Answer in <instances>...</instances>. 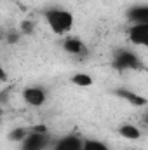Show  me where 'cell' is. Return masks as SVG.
Returning a JSON list of instances; mask_svg holds the SVG:
<instances>
[{
    "instance_id": "obj_1",
    "label": "cell",
    "mask_w": 148,
    "mask_h": 150,
    "mask_svg": "<svg viewBox=\"0 0 148 150\" xmlns=\"http://www.w3.org/2000/svg\"><path fill=\"white\" fill-rule=\"evenodd\" d=\"M44 18H45L47 26L52 30V33L61 35V37L72 32L75 23L73 14L66 9H47L44 12Z\"/></svg>"
},
{
    "instance_id": "obj_2",
    "label": "cell",
    "mask_w": 148,
    "mask_h": 150,
    "mask_svg": "<svg viewBox=\"0 0 148 150\" xmlns=\"http://www.w3.org/2000/svg\"><path fill=\"white\" fill-rule=\"evenodd\" d=\"M111 65H113V68L118 70V72H127V70L138 72V70H143V61L140 59V56H138L136 52H132V51H129V49H120V51L115 54Z\"/></svg>"
},
{
    "instance_id": "obj_3",
    "label": "cell",
    "mask_w": 148,
    "mask_h": 150,
    "mask_svg": "<svg viewBox=\"0 0 148 150\" xmlns=\"http://www.w3.org/2000/svg\"><path fill=\"white\" fill-rule=\"evenodd\" d=\"M21 96H23V100H25L26 105L35 107V108L42 107L45 103V100H47V93L40 86H28V87H25L23 93H21Z\"/></svg>"
},
{
    "instance_id": "obj_4",
    "label": "cell",
    "mask_w": 148,
    "mask_h": 150,
    "mask_svg": "<svg viewBox=\"0 0 148 150\" xmlns=\"http://www.w3.org/2000/svg\"><path fill=\"white\" fill-rule=\"evenodd\" d=\"M127 38L132 45L147 47L148 45V23H136L127 28Z\"/></svg>"
},
{
    "instance_id": "obj_5",
    "label": "cell",
    "mask_w": 148,
    "mask_h": 150,
    "mask_svg": "<svg viewBox=\"0 0 148 150\" xmlns=\"http://www.w3.org/2000/svg\"><path fill=\"white\" fill-rule=\"evenodd\" d=\"M49 142H51L49 133L47 134H40V133L30 131L28 136L21 142V150H47Z\"/></svg>"
},
{
    "instance_id": "obj_6",
    "label": "cell",
    "mask_w": 148,
    "mask_h": 150,
    "mask_svg": "<svg viewBox=\"0 0 148 150\" xmlns=\"http://www.w3.org/2000/svg\"><path fill=\"white\" fill-rule=\"evenodd\" d=\"M82 149V138L77 134H68L52 143L51 150H80Z\"/></svg>"
},
{
    "instance_id": "obj_7",
    "label": "cell",
    "mask_w": 148,
    "mask_h": 150,
    "mask_svg": "<svg viewBox=\"0 0 148 150\" xmlns=\"http://www.w3.org/2000/svg\"><path fill=\"white\" fill-rule=\"evenodd\" d=\"M115 94H117L118 98L125 100L129 105H132V107H138V108H143V107H147V103H148L145 96H140L138 93H134V91H131V89H117V91H115Z\"/></svg>"
},
{
    "instance_id": "obj_8",
    "label": "cell",
    "mask_w": 148,
    "mask_h": 150,
    "mask_svg": "<svg viewBox=\"0 0 148 150\" xmlns=\"http://www.w3.org/2000/svg\"><path fill=\"white\" fill-rule=\"evenodd\" d=\"M63 49H65L68 54H72V56H85V54H87V47H85V44H84L78 37L65 38V42H63Z\"/></svg>"
},
{
    "instance_id": "obj_9",
    "label": "cell",
    "mask_w": 148,
    "mask_h": 150,
    "mask_svg": "<svg viewBox=\"0 0 148 150\" xmlns=\"http://www.w3.org/2000/svg\"><path fill=\"white\" fill-rule=\"evenodd\" d=\"M125 18L131 25L136 23H148V7L147 5H132L127 12Z\"/></svg>"
},
{
    "instance_id": "obj_10",
    "label": "cell",
    "mask_w": 148,
    "mask_h": 150,
    "mask_svg": "<svg viewBox=\"0 0 148 150\" xmlns=\"http://www.w3.org/2000/svg\"><path fill=\"white\" fill-rule=\"evenodd\" d=\"M118 134L122 138L129 140V142H136V140L141 138V129L138 126H134V124H122L118 127Z\"/></svg>"
},
{
    "instance_id": "obj_11",
    "label": "cell",
    "mask_w": 148,
    "mask_h": 150,
    "mask_svg": "<svg viewBox=\"0 0 148 150\" xmlns=\"http://www.w3.org/2000/svg\"><path fill=\"white\" fill-rule=\"evenodd\" d=\"M80 150H110L108 145L101 140H96V138H87V140H82V149Z\"/></svg>"
},
{
    "instance_id": "obj_12",
    "label": "cell",
    "mask_w": 148,
    "mask_h": 150,
    "mask_svg": "<svg viewBox=\"0 0 148 150\" xmlns=\"http://www.w3.org/2000/svg\"><path fill=\"white\" fill-rule=\"evenodd\" d=\"M70 82L73 86H78V87H91L92 86V77L87 74H75L72 75Z\"/></svg>"
},
{
    "instance_id": "obj_13",
    "label": "cell",
    "mask_w": 148,
    "mask_h": 150,
    "mask_svg": "<svg viewBox=\"0 0 148 150\" xmlns=\"http://www.w3.org/2000/svg\"><path fill=\"white\" fill-rule=\"evenodd\" d=\"M28 133H30V129H26V127H14L12 131H9V140L14 143H21L28 136Z\"/></svg>"
},
{
    "instance_id": "obj_14",
    "label": "cell",
    "mask_w": 148,
    "mask_h": 150,
    "mask_svg": "<svg viewBox=\"0 0 148 150\" xmlns=\"http://www.w3.org/2000/svg\"><path fill=\"white\" fill-rule=\"evenodd\" d=\"M33 30H35V23H33V21H28V19H25V21L21 23V33H25V35H30V33H33Z\"/></svg>"
},
{
    "instance_id": "obj_15",
    "label": "cell",
    "mask_w": 148,
    "mask_h": 150,
    "mask_svg": "<svg viewBox=\"0 0 148 150\" xmlns=\"http://www.w3.org/2000/svg\"><path fill=\"white\" fill-rule=\"evenodd\" d=\"M19 35H21V33H11V35H7V42H9V44H16V42L19 40Z\"/></svg>"
},
{
    "instance_id": "obj_16",
    "label": "cell",
    "mask_w": 148,
    "mask_h": 150,
    "mask_svg": "<svg viewBox=\"0 0 148 150\" xmlns=\"http://www.w3.org/2000/svg\"><path fill=\"white\" fill-rule=\"evenodd\" d=\"M7 79H9V77H7V72H5V70L2 68V65H0V82H7Z\"/></svg>"
},
{
    "instance_id": "obj_17",
    "label": "cell",
    "mask_w": 148,
    "mask_h": 150,
    "mask_svg": "<svg viewBox=\"0 0 148 150\" xmlns=\"http://www.w3.org/2000/svg\"><path fill=\"white\" fill-rule=\"evenodd\" d=\"M0 115H2V105H0Z\"/></svg>"
}]
</instances>
